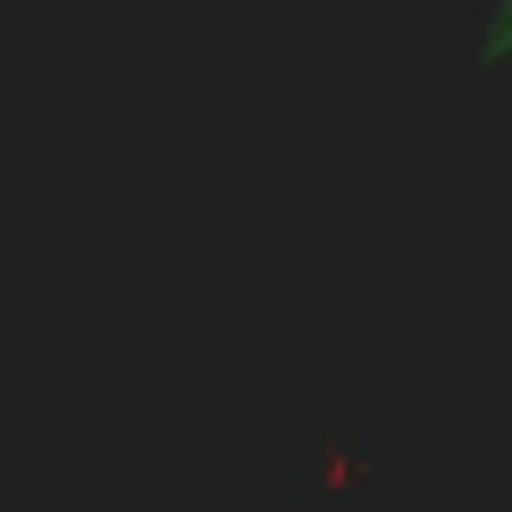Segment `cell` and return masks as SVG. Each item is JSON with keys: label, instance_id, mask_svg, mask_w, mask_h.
<instances>
[{"label": "cell", "instance_id": "cell-1", "mask_svg": "<svg viewBox=\"0 0 512 512\" xmlns=\"http://www.w3.org/2000/svg\"><path fill=\"white\" fill-rule=\"evenodd\" d=\"M472 56H480V64H504V56H512V0H496V8H488V24H480V40H472Z\"/></svg>", "mask_w": 512, "mask_h": 512}, {"label": "cell", "instance_id": "cell-2", "mask_svg": "<svg viewBox=\"0 0 512 512\" xmlns=\"http://www.w3.org/2000/svg\"><path fill=\"white\" fill-rule=\"evenodd\" d=\"M344 472H352V456H344V440H328V456L312 464V480H344Z\"/></svg>", "mask_w": 512, "mask_h": 512}]
</instances>
